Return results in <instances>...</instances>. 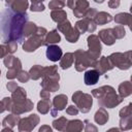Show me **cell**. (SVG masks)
<instances>
[{"mask_svg": "<svg viewBox=\"0 0 132 132\" xmlns=\"http://www.w3.org/2000/svg\"><path fill=\"white\" fill-rule=\"evenodd\" d=\"M16 78H18V80L20 81V82H28V80L30 79V75H29V72H27V71H25V70H22L19 74H18V76H16Z\"/></svg>", "mask_w": 132, "mask_h": 132, "instance_id": "43", "label": "cell"}, {"mask_svg": "<svg viewBox=\"0 0 132 132\" xmlns=\"http://www.w3.org/2000/svg\"><path fill=\"white\" fill-rule=\"evenodd\" d=\"M11 102L12 103H23L25 102L27 98V92L24 88L18 87L12 93H11Z\"/></svg>", "mask_w": 132, "mask_h": 132, "instance_id": "19", "label": "cell"}, {"mask_svg": "<svg viewBox=\"0 0 132 132\" xmlns=\"http://www.w3.org/2000/svg\"><path fill=\"white\" fill-rule=\"evenodd\" d=\"M111 30H112V34H113V36H114L116 39H122L126 35V31H125L124 26L118 25V26L111 28Z\"/></svg>", "mask_w": 132, "mask_h": 132, "instance_id": "36", "label": "cell"}, {"mask_svg": "<svg viewBox=\"0 0 132 132\" xmlns=\"http://www.w3.org/2000/svg\"><path fill=\"white\" fill-rule=\"evenodd\" d=\"M18 88V84L15 82V81H8L7 84H6V89L9 91V92H13L15 89Z\"/></svg>", "mask_w": 132, "mask_h": 132, "instance_id": "46", "label": "cell"}, {"mask_svg": "<svg viewBox=\"0 0 132 132\" xmlns=\"http://www.w3.org/2000/svg\"><path fill=\"white\" fill-rule=\"evenodd\" d=\"M72 101L75 104L78 111L87 113L91 110L93 105V98L91 94L84 93L82 91H76L72 95Z\"/></svg>", "mask_w": 132, "mask_h": 132, "instance_id": "7", "label": "cell"}, {"mask_svg": "<svg viewBox=\"0 0 132 132\" xmlns=\"http://www.w3.org/2000/svg\"><path fill=\"white\" fill-rule=\"evenodd\" d=\"M97 12H98V11H97V9H96V8L90 7V8L88 9V11H87V13H86L85 18H87V19H91V20H94V18H95V15H96V13H97Z\"/></svg>", "mask_w": 132, "mask_h": 132, "instance_id": "44", "label": "cell"}, {"mask_svg": "<svg viewBox=\"0 0 132 132\" xmlns=\"http://www.w3.org/2000/svg\"><path fill=\"white\" fill-rule=\"evenodd\" d=\"M52 108V103L50 99H41L37 103V110L41 114H46Z\"/></svg>", "mask_w": 132, "mask_h": 132, "instance_id": "32", "label": "cell"}, {"mask_svg": "<svg viewBox=\"0 0 132 132\" xmlns=\"http://www.w3.org/2000/svg\"><path fill=\"white\" fill-rule=\"evenodd\" d=\"M131 19H132V16L128 12H120V13L116 14V16L113 18V20L117 24H119L121 26L126 25L129 28L131 27Z\"/></svg>", "mask_w": 132, "mask_h": 132, "instance_id": "27", "label": "cell"}, {"mask_svg": "<svg viewBox=\"0 0 132 132\" xmlns=\"http://www.w3.org/2000/svg\"><path fill=\"white\" fill-rule=\"evenodd\" d=\"M28 13H16L6 8L0 13V36L4 42L23 41V29L28 22Z\"/></svg>", "mask_w": 132, "mask_h": 132, "instance_id": "1", "label": "cell"}, {"mask_svg": "<svg viewBox=\"0 0 132 132\" xmlns=\"http://www.w3.org/2000/svg\"><path fill=\"white\" fill-rule=\"evenodd\" d=\"M20 120H21L20 116L10 113V114L6 116V117L3 119L1 125H2L4 128H10V129H12L13 127H15V126L19 124V121H20Z\"/></svg>", "mask_w": 132, "mask_h": 132, "instance_id": "24", "label": "cell"}, {"mask_svg": "<svg viewBox=\"0 0 132 132\" xmlns=\"http://www.w3.org/2000/svg\"><path fill=\"white\" fill-rule=\"evenodd\" d=\"M66 113L69 116H77L78 113V109L76 108L75 105H70L66 108Z\"/></svg>", "mask_w": 132, "mask_h": 132, "instance_id": "45", "label": "cell"}, {"mask_svg": "<svg viewBox=\"0 0 132 132\" xmlns=\"http://www.w3.org/2000/svg\"><path fill=\"white\" fill-rule=\"evenodd\" d=\"M6 5L9 6V9L16 13H24L29 7V2L27 0H13V1H6Z\"/></svg>", "mask_w": 132, "mask_h": 132, "instance_id": "14", "label": "cell"}, {"mask_svg": "<svg viewBox=\"0 0 132 132\" xmlns=\"http://www.w3.org/2000/svg\"><path fill=\"white\" fill-rule=\"evenodd\" d=\"M1 132H13V130L10 129V128H3V129L1 130Z\"/></svg>", "mask_w": 132, "mask_h": 132, "instance_id": "52", "label": "cell"}, {"mask_svg": "<svg viewBox=\"0 0 132 132\" xmlns=\"http://www.w3.org/2000/svg\"><path fill=\"white\" fill-rule=\"evenodd\" d=\"M118 92H119V96L124 99L128 96H130L132 94V84L131 81L129 80H125L123 82H121L119 85V88H118Z\"/></svg>", "mask_w": 132, "mask_h": 132, "instance_id": "22", "label": "cell"}, {"mask_svg": "<svg viewBox=\"0 0 132 132\" xmlns=\"http://www.w3.org/2000/svg\"><path fill=\"white\" fill-rule=\"evenodd\" d=\"M89 8H90L89 1H86V0H76L75 7L72 9L73 15L75 18H78V19H84Z\"/></svg>", "mask_w": 132, "mask_h": 132, "instance_id": "15", "label": "cell"}, {"mask_svg": "<svg viewBox=\"0 0 132 132\" xmlns=\"http://www.w3.org/2000/svg\"><path fill=\"white\" fill-rule=\"evenodd\" d=\"M38 132H53V129L48 125H41V127L38 129Z\"/></svg>", "mask_w": 132, "mask_h": 132, "instance_id": "50", "label": "cell"}, {"mask_svg": "<svg viewBox=\"0 0 132 132\" xmlns=\"http://www.w3.org/2000/svg\"><path fill=\"white\" fill-rule=\"evenodd\" d=\"M46 58L52 61V62H57L59 61L62 56H63V52H62V48L56 44H53V45H48L47 48H46Z\"/></svg>", "mask_w": 132, "mask_h": 132, "instance_id": "16", "label": "cell"}, {"mask_svg": "<svg viewBox=\"0 0 132 132\" xmlns=\"http://www.w3.org/2000/svg\"><path fill=\"white\" fill-rule=\"evenodd\" d=\"M4 44H5V46H6L9 55L15 53L16 50H18V43L14 42V41H7V42H4Z\"/></svg>", "mask_w": 132, "mask_h": 132, "instance_id": "42", "label": "cell"}, {"mask_svg": "<svg viewBox=\"0 0 132 132\" xmlns=\"http://www.w3.org/2000/svg\"><path fill=\"white\" fill-rule=\"evenodd\" d=\"M113 20L112 15L106 11H98L94 18V22L96 25H105L107 23H110L111 21Z\"/></svg>", "mask_w": 132, "mask_h": 132, "instance_id": "23", "label": "cell"}, {"mask_svg": "<svg viewBox=\"0 0 132 132\" xmlns=\"http://www.w3.org/2000/svg\"><path fill=\"white\" fill-rule=\"evenodd\" d=\"M105 132H123V131H121L119 128H116V127H113V128H110V129H108L107 131H105Z\"/></svg>", "mask_w": 132, "mask_h": 132, "instance_id": "51", "label": "cell"}, {"mask_svg": "<svg viewBox=\"0 0 132 132\" xmlns=\"http://www.w3.org/2000/svg\"><path fill=\"white\" fill-rule=\"evenodd\" d=\"M92 96L98 100V105L103 108H113L123 102V99L111 86H102L92 90Z\"/></svg>", "mask_w": 132, "mask_h": 132, "instance_id": "2", "label": "cell"}, {"mask_svg": "<svg viewBox=\"0 0 132 132\" xmlns=\"http://www.w3.org/2000/svg\"><path fill=\"white\" fill-rule=\"evenodd\" d=\"M3 63L5 67L8 69L6 72V78L7 79H13L18 76V74L22 71V62L19 58L12 56V55H7L3 59Z\"/></svg>", "mask_w": 132, "mask_h": 132, "instance_id": "8", "label": "cell"}, {"mask_svg": "<svg viewBox=\"0 0 132 132\" xmlns=\"http://www.w3.org/2000/svg\"><path fill=\"white\" fill-rule=\"evenodd\" d=\"M94 2H96V3H103L104 1L103 0H94Z\"/></svg>", "mask_w": 132, "mask_h": 132, "instance_id": "53", "label": "cell"}, {"mask_svg": "<svg viewBox=\"0 0 132 132\" xmlns=\"http://www.w3.org/2000/svg\"><path fill=\"white\" fill-rule=\"evenodd\" d=\"M40 118L36 113H32L19 121L18 130L19 132H32V130L39 124Z\"/></svg>", "mask_w": 132, "mask_h": 132, "instance_id": "9", "label": "cell"}, {"mask_svg": "<svg viewBox=\"0 0 132 132\" xmlns=\"http://www.w3.org/2000/svg\"><path fill=\"white\" fill-rule=\"evenodd\" d=\"M84 129V122L80 120H70L67 123L65 132H81Z\"/></svg>", "mask_w": 132, "mask_h": 132, "instance_id": "26", "label": "cell"}, {"mask_svg": "<svg viewBox=\"0 0 132 132\" xmlns=\"http://www.w3.org/2000/svg\"><path fill=\"white\" fill-rule=\"evenodd\" d=\"M0 125H1V123H0Z\"/></svg>", "mask_w": 132, "mask_h": 132, "instance_id": "55", "label": "cell"}, {"mask_svg": "<svg viewBox=\"0 0 132 132\" xmlns=\"http://www.w3.org/2000/svg\"><path fill=\"white\" fill-rule=\"evenodd\" d=\"M0 75H1V70H0Z\"/></svg>", "mask_w": 132, "mask_h": 132, "instance_id": "54", "label": "cell"}, {"mask_svg": "<svg viewBox=\"0 0 132 132\" xmlns=\"http://www.w3.org/2000/svg\"><path fill=\"white\" fill-rule=\"evenodd\" d=\"M7 55H9V54H8V51L5 46V44H0V59L1 58L4 59Z\"/></svg>", "mask_w": 132, "mask_h": 132, "instance_id": "47", "label": "cell"}, {"mask_svg": "<svg viewBox=\"0 0 132 132\" xmlns=\"http://www.w3.org/2000/svg\"><path fill=\"white\" fill-rule=\"evenodd\" d=\"M120 3H121V2H120L119 0H109V1L107 2L108 7H109V8H112V9L118 8L119 5H120Z\"/></svg>", "mask_w": 132, "mask_h": 132, "instance_id": "48", "label": "cell"}, {"mask_svg": "<svg viewBox=\"0 0 132 132\" xmlns=\"http://www.w3.org/2000/svg\"><path fill=\"white\" fill-rule=\"evenodd\" d=\"M34 107V104L33 102L30 100V99H27L25 102L23 103H12L11 102V105H10V112L13 113V114H22V113H25V112H28V111H31Z\"/></svg>", "mask_w": 132, "mask_h": 132, "instance_id": "12", "label": "cell"}, {"mask_svg": "<svg viewBox=\"0 0 132 132\" xmlns=\"http://www.w3.org/2000/svg\"><path fill=\"white\" fill-rule=\"evenodd\" d=\"M72 27V25H71V23L68 21V20H66V21H64V22H62V23H60V24H58V26H57V30L58 31H60L61 33H63V34H65L70 28Z\"/></svg>", "mask_w": 132, "mask_h": 132, "instance_id": "40", "label": "cell"}, {"mask_svg": "<svg viewBox=\"0 0 132 132\" xmlns=\"http://www.w3.org/2000/svg\"><path fill=\"white\" fill-rule=\"evenodd\" d=\"M31 11L33 12H39V11H43L45 9L43 2L41 1H37V0H33L31 2V6H30Z\"/></svg>", "mask_w": 132, "mask_h": 132, "instance_id": "37", "label": "cell"}, {"mask_svg": "<svg viewBox=\"0 0 132 132\" xmlns=\"http://www.w3.org/2000/svg\"><path fill=\"white\" fill-rule=\"evenodd\" d=\"M39 95H40L41 99H50V97H51V93L48 91H46V90H43V89L40 91Z\"/></svg>", "mask_w": 132, "mask_h": 132, "instance_id": "49", "label": "cell"}, {"mask_svg": "<svg viewBox=\"0 0 132 132\" xmlns=\"http://www.w3.org/2000/svg\"><path fill=\"white\" fill-rule=\"evenodd\" d=\"M99 77H100V74L98 73V71H96L95 69H90L85 72L84 81L87 86H93L98 82Z\"/></svg>", "mask_w": 132, "mask_h": 132, "instance_id": "20", "label": "cell"}, {"mask_svg": "<svg viewBox=\"0 0 132 132\" xmlns=\"http://www.w3.org/2000/svg\"><path fill=\"white\" fill-rule=\"evenodd\" d=\"M37 30V26L35 23L33 22H27L24 26V29H23V37L24 38H29L30 36H32Z\"/></svg>", "mask_w": 132, "mask_h": 132, "instance_id": "31", "label": "cell"}, {"mask_svg": "<svg viewBox=\"0 0 132 132\" xmlns=\"http://www.w3.org/2000/svg\"><path fill=\"white\" fill-rule=\"evenodd\" d=\"M42 69L43 67L40 65H34L30 68L29 70V75L30 78H32L33 80H37L40 77H42Z\"/></svg>", "mask_w": 132, "mask_h": 132, "instance_id": "35", "label": "cell"}, {"mask_svg": "<svg viewBox=\"0 0 132 132\" xmlns=\"http://www.w3.org/2000/svg\"><path fill=\"white\" fill-rule=\"evenodd\" d=\"M60 74L58 72V66L52 65L43 67L42 71V80L40 82V87L43 90L51 92H57L60 89L59 85Z\"/></svg>", "mask_w": 132, "mask_h": 132, "instance_id": "3", "label": "cell"}, {"mask_svg": "<svg viewBox=\"0 0 132 132\" xmlns=\"http://www.w3.org/2000/svg\"><path fill=\"white\" fill-rule=\"evenodd\" d=\"M65 38L68 42L70 43H75L77 42V40L79 39V36H80V33L77 31V29L75 27H71L65 34Z\"/></svg>", "mask_w": 132, "mask_h": 132, "instance_id": "29", "label": "cell"}, {"mask_svg": "<svg viewBox=\"0 0 132 132\" xmlns=\"http://www.w3.org/2000/svg\"><path fill=\"white\" fill-rule=\"evenodd\" d=\"M67 123H68V120L65 118V117H60L56 120L53 121V127L60 131V132H65V129H66V126H67Z\"/></svg>", "mask_w": 132, "mask_h": 132, "instance_id": "33", "label": "cell"}, {"mask_svg": "<svg viewBox=\"0 0 132 132\" xmlns=\"http://www.w3.org/2000/svg\"><path fill=\"white\" fill-rule=\"evenodd\" d=\"M74 62V58H73V53H66L65 55L62 56V58L60 59V64L59 66L63 69L66 70L68 68H70L72 66Z\"/></svg>", "mask_w": 132, "mask_h": 132, "instance_id": "28", "label": "cell"}, {"mask_svg": "<svg viewBox=\"0 0 132 132\" xmlns=\"http://www.w3.org/2000/svg\"><path fill=\"white\" fill-rule=\"evenodd\" d=\"M84 129H85V132H98V128L89 120L84 121Z\"/></svg>", "mask_w": 132, "mask_h": 132, "instance_id": "41", "label": "cell"}, {"mask_svg": "<svg viewBox=\"0 0 132 132\" xmlns=\"http://www.w3.org/2000/svg\"><path fill=\"white\" fill-rule=\"evenodd\" d=\"M51 18L54 22L60 24L64 21L67 20V13L63 9H58V10H52L51 12Z\"/></svg>", "mask_w": 132, "mask_h": 132, "instance_id": "30", "label": "cell"}, {"mask_svg": "<svg viewBox=\"0 0 132 132\" xmlns=\"http://www.w3.org/2000/svg\"><path fill=\"white\" fill-rule=\"evenodd\" d=\"M47 33V30L44 27H37L36 32L30 36L29 38H27V40L23 43V50L24 52L27 53H33L35 52L38 47L43 45V41H44V37Z\"/></svg>", "mask_w": 132, "mask_h": 132, "instance_id": "4", "label": "cell"}, {"mask_svg": "<svg viewBox=\"0 0 132 132\" xmlns=\"http://www.w3.org/2000/svg\"><path fill=\"white\" fill-rule=\"evenodd\" d=\"M120 130L121 131H128L132 128V116L122 117L120 118Z\"/></svg>", "mask_w": 132, "mask_h": 132, "instance_id": "34", "label": "cell"}, {"mask_svg": "<svg viewBox=\"0 0 132 132\" xmlns=\"http://www.w3.org/2000/svg\"><path fill=\"white\" fill-rule=\"evenodd\" d=\"M61 41V36L58 33V30H52L50 32L46 33L45 37H44V41H43V45L48 46V45H53L56 43H59Z\"/></svg>", "mask_w": 132, "mask_h": 132, "instance_id": "21", "label": "cell"}, {"mask_svg": "<svg viewBox=\"0 0 132 132\" xmlns=\"http://www.w3.org/2000/svg\"><path fill=\"white\" fill-rule=\"evenodd\" d=\"M68 103V98L66 95L64 94H59L57 96L54 97L53 99V102H52V105H53V109H55L56 111H61V110H64L66 105Z\"/></svg>", "mask_w": 132, "mask_h": 132, "instance_id": "18", "label": "cell"}, {"mask_svg": "<svg viewBox=\"0 0 132 132\" xmlns=\"http://www.w3.org/2000/svg\"><path fill=\"white\" fill-rule=\"evenodd\" d=\"M93 68L96 71H98V73L101 75V74H104L107 71H110L111 69H113V66H112L111 62L109 61L108 57L102 56V57H100L99 60H96L95 64L93 65Z\"/></svg>", "mask_w": 132, "mask_h": 132, "instance_id": "13", "label": "cell"}, {"mask_svg": "<svg viewBox=\"0 0 132 132\" xmlns=\"http://www.w3.org/2000/svg\"><path fill=\"white\" fill-rule=\"evenodd\" d=\"M131 51H127L125 53H112L108 56L109 61L111 62L113 67L119 68L120 70H128L132 65L131 59Z\"/></svg>", "mask_w": 132, "mask_h": 132, "instance_id": "6", "label": "cell"}, {"mask_svg": "<svg viewBox=\"0 0 132 132\" xmlns=\"http://www.w3.org/2000/svg\"><path fill=\"white\" fill-rule=\"evenodd\" d=\"M10 105H11V98L10 97H4L0 101V113H2L5 110H10Z\"/></svg>", "mask_w": 132, "mask_h": 132, "instance_id": "38", "label": "cell"}, {"mask_svg": "<svg viewBox=\"0 0 132 132\" xmlns=\"http://www.w3.org/2000/svg\"><path fill=\"white\" fill-rule=\"evenodd\" d=\"M109 119V114L107 112V110L103 107H100L96 112H95V116H94V120L97 124L99 125H105L107 123Z\"/></svg>", "mask_w": 132, "mask_h": 132, "instance_id": "25", "label": "cell"}, {"mask_svg": "<svg viewBox=\"0 0 132 132\" xmlns=\"http://www.w3.org/2000/svg\"><path fill=\"white\" fill-rule=\"evenodd\" d=\"M73 58H74L75 70L78 72H82L87 68L93 67V65L96 62V60H94L90 56L88 51H84L81 48H78L73 53Z\"/></svg>", "mask_w": 132, "mask_h": 132, "instance_id": "5", "label": "cell"}, {"mask_svg": "<svg viewBox=\"0 0 132 132\" xmlns=\"http://www.w3.org/2000/svg\"><path fill=\"white\" fill-rule=\"evenodd\" d=\"M77 31L80 33V34H84L86 32H89V33H93L96 28H97V25L95 24L94 20H91V19H87V18H84L79 21H77L75 23V26H74Z\"/></svg>", "mask_w": 132, "mask_h": 132, "instance_id": "11", "label": "cell"}, {"mask_svg": "<svg viewBox=\"0 0 132 132\" xmlns=\"http://www.w3.org/2000/svg\"><path fill=\"white\" fill-rule=\"evenodd\" d=\"M65 2L64 1H60V0H52L48 2V7L52 10H58V9H62L65 6Z\"/></svg>", "mask_w": 132, "mask_h": 132, "instance_id": "39", "label": "cell"}, {"mask_svg": "<svg viewBox=\"0 0 132 132\" xmlns=\"http://www.w3.org/2000/svg\"><path fill=\"white\" fill-rule=\"evenodd\" d=\"M98 38L100 41H102L104 44L106 45H112L116 42V38L112 34V30L111 28H107V29H102L99 31L98 33Z\"/></svg>", "mask_w": 132, "mask_h": 132, "instance_id": "17", "label": "cell"}, {"mask_svg": "<svg viewBox=\"0 0 132 132\" xmlns=\"http://www.w3.org/2000/svg\"><path fill=\"white\" fill-rule=\"evenodd\" d=\"M87 42H88V47H89L88 53L90 54V56L94 60H97L98 58H100L102 45H101V41L99 40L98 36L95 34L89 35L87 38Z\"/></svg>", "mask_w": 132, "mask_h": 132, "instance_id": "10", "label": "cell"}]
</instances>
